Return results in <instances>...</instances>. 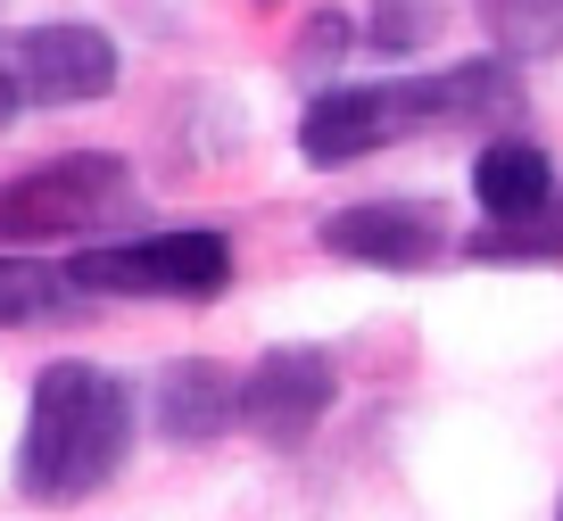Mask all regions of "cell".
I'll return each mask as SVG.
<instances>
[{
    "label": "cell",
    "mask_w": 563,
    "mask_h": 521,
    "mask_svg": "<svg viewBox=\"0 0 563 521\" xmlns=\"http://www.w3.org/2000/svg\"><path fill=\"white\" fill-rule=\"evenodd\" d=\"M464 257L473 265H555L563 257V199L539 215H514V224H481L464 241Z\"/></svg>",
    "instance_id": "30bf717a"
},
{
    "label": "cell",
    "mask_w": 563,
    "mask_h": 521,
    "mask_svg": "<svg viewBox=\"0 0 563 521\" xmlns=\"http://www.w3.org/2000/svg\"><path fill=\"white\" fill-rule=\"evenodd\" d=\"M67 281L84 298H216L232 281V241L224 232H150V241L84 248Z\"/></svg>",
    "instance_id": "277c9868"
},
{
    "label": "cell",
    "mask_w": 563,
    "mask_h": 521,
    "mask_svg": "<svg viewBox=\"0 0 563 521\" xmlns=\"http://www.w3.org/2000/svg\"><path fill=\"white\" fill-rule=\"evenodd\" d=\"M316 241L332 248V257L349 265H382V274H415V265H431L448 248L440 215L415 208V199H365V208H340L316 224Z\"/></svg>",
    "instance_id": "52a82bcc"
},
{
    "label": "cell",
    "mask_w": 563,
    "mask_h": 521,
    "mask_svg": "<svg viewBox=\"0 0 563 521\" xmlns=\"http://www.w3.org/2000/svg\"><path fill=\"white\" fill-rule=\"evenodd\" d=\"M522 117V67L514 58H464L431 75H389V84H332L299 117L307 166H349L431 124H514Z\"/></svg>",
    "instance_id": "6da1fadb"
},
{
    "label": "cell",
    "mask_w": 563,
    "mask_h": 521,
    "mask_svg": "<svg viewBox=\"0 0 563 521\" xmlns=\"http://www.w3.org/2000/svg\"><path fill=\"white\" fill-rule=\"evenodd\" d=\"M497 34V58H555L563 51V0H481Z\"/></svg>",
    "instance_id": "7c38bea8"
},
{
    "label": "cell",
    "mask_w": 563,
    "mask_h": 521,
    "mask_svg": "<svg viewBox=\"0 0 563 521\" xmlns=\"http://www.w3.org/2000/svg\"><path fill=\"white\" fill-rule=\"evenodd\" d=\"M257 9H274V0H257Z\"/></svg>",
    "instance_id": "9a60e30c"
},
{
    "label": "cell",
    "mask_w": 563,
    "mask_h": 521,
    "mask_svg": "<svg viewBox=\"0 0 563 521\" xmlns=\"http://www.w3.org/2000/svg\"><path fill=\"white\" fill-rule=\"evenodd\" d=\"M133 455V389L108 365L58 356L34 373L25 398V439H18V488L34 505H84Z\"/></svg>",
    "instance_id": "7a4b0ae2"
},
{
    "label": "cell",
    "mask_w": 563,
    "mask_h": 521,
    "mask_svg": "<svg viewBox=\"0 0 563 521\" xmlns=\"http://www.w3.org/2000/svg\"><path fill=\"white\" fill-rule=\"evenodd\" d=\"M340 398V365L323 356V347H274V356H257V365L241 373V431L257 439V447H307L316 439V422L332 414Z\"/></svg>",
    "instance_id": "5b68a950"
},
{
    "label": "cell",
    "mask_w": 563,
    "mask_h": 521,
    "mask_svg": "<svg viewBox=\"0 0 563 521\" xmlns=\"http://www.w3.org/2000/svg\"><path fill=\"white\" fill-rule=\"evenodd\" d=\"M67 307H84V290L67 281V265L0 257V323H34V314H67Z\"/></svg>",
    "instance_id": "8fae6325"
},
{
    "label": "cell",
    "mask_w": 563,
    "mask_h": 521,
    "mask_svg": "<svg viewBox=\"0 0 563 521\" xmlns=\"http://www.w3.org/2000/svg\"><path fill=\"white\" fill-rule=\"evenodd\" d=\"M555 521H563V505H555Z\"/></svg>",
    "instance_id": "2e32d148"
},
{
    "label": "cell",
    "mask_w": 563,
    "mask_h": 521,
    "mask_svg": "<svg viewBox=\"0 0 563 521\" xmlns=\"http://www.w3.org/2000/svg\"><path fill=\"white\" fill-rule=\"evenodd\" d=\"M117 208H133V166L108 149L42 157V166L0 182V241H75V232L108 224Z\"/></svg>",
    "instance_id": "3957f363"
},
{
    "label": "cell",
    "mask_w": 563,
    "mask_h": 521,
    "mask_svg": "<svg viewBox=\"0 0 563 521\" xmlns=\"http://www.w3.org/2000/svg\"><path fill=\"white\" fill-rule=\"evenodd\" d=\"M9 75H18L25 100L75 108V100H108L117 75H124V58H117V42H108L100 25L58 18V25H25V34L9 42Z\"/></svg>",
    "instance_id": "8992f818"
},
{
    "label": "cell",
    "mask_w": 563,
    "mask_h": 521,
    "mask_svg": "<svg viewBox=\"0 0 563 521\" xmlns=\"http://www.w3.org/2000/svg\"><path fill=\"white\" fill-rule=\"evenodd\" d=\"M150 422H158L175 447H208L241 422V373L216 365V356H175V365L150 381Z\"/></svg>",
    "instance_id": "ba28073f"
},
{
    "label": "cell",
    "mask_w": 563,
    "mask_h": 521,
    "mask_svg": "<svg viewBox=\"0 0 563 521\" xmlns=\"http://www.w3.org/2000/svg\"><path fill=\"white\" fill-rule=\"evenodd\" d=\"M473 199L489 224H514V215H539L555 208V166H547L539 141H489V149L473 157Z\"/></svg>",
    "instance_id": "9c48e42d"
},
{
    "label": "cell",
    "mask_w": 563,
    "mask_h": 521,
    "mask_svg": "<svg viewBox=\"0 0 563 521\" xmlns=\"http://www.w3.org/2000/svg\"><path fill=\"white\" fill-rule=\"evenodd\" d=\"M440 0H373V18H365V42L373 51H389V58H415L422 42L440 34Z\"/></svg>",
    "instance_id": "4fadbf2b"
},
{
    "label": "cell",
    "mask_w": 563,
    "mask_h": 521,
    "mask_svg": "<svg viewBox=\"0 0 563 521\" xmlns=\"http://www.w3.org/2000/svg\"><path fill=\"white\" fill-rule=\"evenodd\" d=\"M18 108H25V91H18V75H9V58H0V124L18 117Z\"/></svg>",
    "instance_id": "5bb4252c"
}]
</instances>
